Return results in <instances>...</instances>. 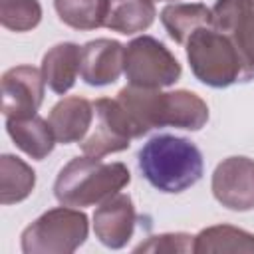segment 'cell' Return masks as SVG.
<instances>
[{"label":"cell","instance_id":"1","mask_svg":"<svg viewBox=\"0 0 254 254\" xmlns=\"http://www.w3.org/2000/svg\"><path fill=\"white\" fill-rule=\"evenodd\" d=\"M115 99L121 105L135 139L157 127L198 131L208 121V105L189 89L161 91L125 85Z\"/></svg>","mask_w":254,"mask_h":254},{"label":"cell","instance_id":"2","mask_svg":"<svg viewBox=\"0 0 254 254\" xmlns=\"http://www.w3.org/2000/svg\"><path fill=\"white\" fill-rule=\"evenodd\" d=\"M137 163L151 187L171 194L196 185L204 171L200 149L185 137L167 133L149 139L141 147Z\"/></svg>","mask_w":254,"mask_h":254},{"label":"cell","instance_id":"3","mask_svg":"<svg viewBox=\"0 0 254 254\" xmlns=\"http://www.w3.org/2000/svg\"><path fill=\"white\" fill-rule=\"evenodd\" d=\"M131 181V173L123 163H103L95 157H75L60 169L54 194L60 204L83 208L101 204L117 194Z\"/></svg>","mask_w":254,"mask_h":254},{"label":"cell","instance_id":"4","mask_svg":"<svg viewBox=\"0 0 254 254\" xmlns=\"http://www.w3.org/2000/svg\"><path fill=\"white\" fill-rule=\"evenodd\" d=\"M185 46L190 71L200 83L220 89L244 81V65L236 48L214 26L198 28Z\"/></svg>","mask_w":254,"mask_h":254},{"label":"cell","instance_id":"5","mask_svg":"<svg viewBox=\"0 0 254 254\" xmlns=\"http://www.w3.org/2000/svg\"><path fill=\"white\" fill-rule=\"evenodd\" d=\"M89 224L85 212L73 206L46 210L22 232L24 254H71L87 238Z\"/></svg>","mask_w":254,"mask_h":254},{"label":"cell","instance_id":"6","mask_svg":"<svg viewBox=\"0 0 254 254\" xmlns=\"http://www.w3.org/2000/svg\"><path fill=\"white\" fill-rule=\"evenodd\" d=\"M129 85L161 89L179 81L183 69L171 50L153 36H139L125 46V69Z\"/></svg>","mask_w":254,"mask_h":254},{"label":"cell","instance_id":"7","mask_svg":"<svg viewBox=\"0 0 254 254\" xmlns=\"http://www.w3.org/2000/svg\"><path fill=\"white\" fill-rule=\"evenodd\" d=\"M91 133L79 141L83 155L101 159L109 153L125 151L131 145L133 131L131 125L117 103V99L101 97L93 101V123Z\"/></svg>","mask_w":254,"mask_h":254},{"label":"cell","instance_id":"8","mask_svg":"<svg viewBox=\"0 0 254 254\" xmlns=\"http://www.w3.org/2000/svg\"><path fill=\"white\" fill-rule=\"evenodd\" d=\"M212 26L220 30L236 48L244 81L254 77V0H216L212 6Z\"/></svg>","mask_w":254,"mask_h":254},{"label":"cell","instance_id":"9","mask_svg":"<svg viewBox=\"0 0 254 254\" xmlns=\"http://www.w3.org/2000/svg\"><path fill=\"white\" fill-rule=\"evenodd\" d=\"M210 189L214 198L236 212L254 208V161L248 157H228L212 173Z\"/></svg>","mask_w":254,"mask_h":254},{"label":"cell","instance_id":"10","mask_svg":"<svg viewBox=\"0 0 254 254\" xmlns=\"http://www.w3.org/2000/svg\"><path fill=\"white\" fill-rule=\"evenodd\" d=\"M42 69L32 65H14L2 75V111L4 117L36 115L44 101Z\"/></svg>","mask_w":254,"mask_h":254},{"label":"cell","instance_id":"11","mask_svg":"<svg viewBox=\"0 0 254 254\" xmlns=\"http://www.w3.org/2000/svg\"><path fill=\"white\" fill-rule=\"evenodd\" d=\"M135 222L137 212L131 196L125 192L109 196L93 212V232L97 240L111 250L127 246L135 232Z\"/></svg>","mask_w":254,"mask_h":254},{"label":"cell","instance_id":"12","mask_svg":"<svg viewBox=\"0 0 254 254\" xmlns=\"http://www.w3.org/2000/svg\"><path fill=\"white\" fill-rule=\"evenodd\" d=\"M125 69V46L111 38H97L81 48V79L87 85L103 87L115 83Z\"/></svg>","mask_w":254,"mask_h":254},{"label":"cell","instance_id":"13","mask_svg":"<svg viewBox=\"0 0 254 254\" xmlns=\"http://www.w3.org/2000/svg\"><path fill=\"white\" fill-rule=\"evenodd\" d=\"M48 121L58 143L83 141L93 123V103L79 95L64 97L52 107Z\"/></svg>","mask_w":254,"mask_h":254},{"label":"cell","instance_id":"14","mask_svg":"<svg viewBox=\"0 0 254 254\" xmlns=\"http://www.w3.org/2000/svg\"><path fill=\"white\" fill-rule=\"evenodd\" d=\"M81 67V48L73 42H62L50 48L42 60V75L46 85L58 93H67L79 73Z\"/></svg>","mask_w":254,"mask_h":254},{"label":"cell","instance_id":"15","mask_svg":"<svg viewBox=\"0 0 254 254\" xmlns=\"http://www.w3.org/2000/svg\"><path fill=\"white\" fill-rule=\"evenodd\" d=\"M6 131L14 145L36 161L46 159L58 143L50 121L42 119L38 113L30 117H6Z\"/></svg>","mask_w":254,"mask_h":254},{"label":"cell","instance_id":"16","mask_svg":"<svg viewBox=\"0 0 254 254\" xmlns=\"http://www.w3.org/2000/svg\"><path fill=\"white\" fill-rule=\"evenodd\" d=\"M161 22L169 38L177 44H187L189 36L198 28L212 26V8L194 4H169L161 12Z\"/></svg>","mask_w":254,"mask_h":254},{"label":"cell","instance_id":"17","mask_svg":"<svg viewBox=\"0 0 254 254\" xmlns=\"http://www.w3.org/2000/svg\"><path fill=\"white\" fill-rule=\"evenodd\" d=\"M157 10L153 0H109L105 26L113 32L131 36L151 28Z\"/></svg>","mask_w":254,"mask_h":254},{"label":"cell","instance_id":"18","mask_svg":"<svg viewBox=\"0 0 254 254\" xmlns=\"http://www.w3.org/2000/svg\"><path fill=\"white\" fill-rule=\"evenodd\" d=\"M36 187L34 169L20 157L4 153L0 157V202L14 204L22 202L32 194Z\"/></svg>","mask_w":254,"mask_h":254},{"label":"cell","instance_id":"19","mask_svg":"<svg viewBox=\"0 0 254 254\" xmlns=\"http://www.w3.org/2000/svg\"><path fill=\"white\" fill-rule=\"evenodd\" d=\"M194 252H254V234L230 224H214L194 236Z\"/></svg>","mask_w":254,"mask_h":254},{"label":"cell","instance_id":"20","mask_svg":"<svg viewBox=\"0 0 254 254\" xmlns=\"http://www.w3.org/2000/svg\"><path fill=\"white\" fill-rule=\"evenodd\" d=\"M60 20L73 30H95L105 26L109 0H54Z\"/></svg>","mask_w":254,"mask_h":254},{"label":"cell","instance_id":"21","mask_svg":"<svg viewBox=\"0 0 254 254\" xmlns=\"http://www.w3.org/2000/svg\"><path fill=\"white\" fill-rule=\"evenodd\" d=\"M42 20L40 0H0V22L12 32H30Z\"/></svg>","mask_w":254,"mask_h":254},{"label":"cell","instance_id":"22","mask_svg":"<svg viewBox=\"0 0 254 254\" xmlns=\"http://www.w3.org/2000/svg\"><path fill=\"white\" fill-rule=\"evenodd\" d=\"M135 252H194V236L187 232L155 234L135 246Z\"/></svg>","mask_w":254,"mask_h":254},{"label":"cell","instance_id":"23","mask_svg":"<svg viewBox=\"0 0 254 254\" xmlns=\"http://www.w3.org/2000/svg\"><path fill=\"white\" fill-rule=\"evenodd\" d=\"M153 2H155V0H153ZM165 2H169V0H165Z\"/></svg>","mask_w":254,"mask_h":254}]
</instances>
